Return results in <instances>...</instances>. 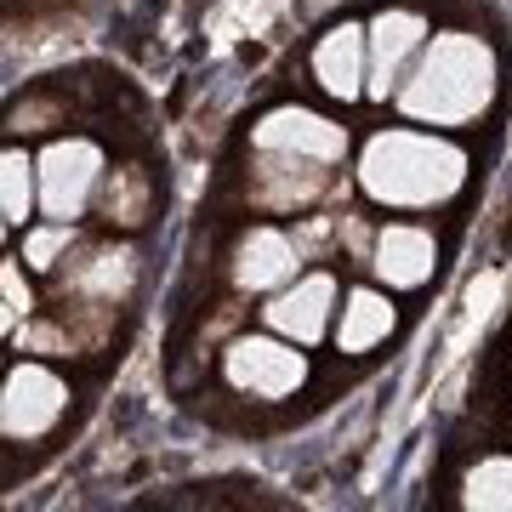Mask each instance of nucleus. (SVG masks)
Instances as JSON below:
<instances>
[{"label": "nucleus", "mask_w": 512, "mask_h": 512, "mask_svg": "<svg viewBox=\"0 0 512 512\" xmlns=\"http://www.w3.org/2000/svg\"><path fill=\"white\" fill-rule=\"evenodd\" d=\"M296 348L302 342L279 336V330L274 336H239L222 353V382L234 393H245V399H291L308 382V359Z\"/></svg>", "instance_id": "7ed1b4c3"}, {"label": "nucleus", "mask_w": 512, "mask_h": 512, "mask_svg": "<svg viewBox=\"0 0 512 512\" xmlns=\"http://www.w3.org/2000/svg\"><path fill=\"white\" fill-rule=\"evenodd\" d=\"M421 46H427V12L421 6H382L370 23V97H399Z\"/></svg>", "instance_id": "423d86ee"}, {"label": "nucleus", "mask_w": 512, "mask_h": 512, "mask_svg": "<svg viewBox=\"0 0 512 512\" xmlns=\"http://www.w3.org/2000/svg\"><path fill=\"white\" fill-rule=\"evenodd\" d=\"M461 507H512V456H484L461 484Z\"/></svg>", "instance_id": "4468645a"}, {"label": "nucleus", "mask_w": 512, "mask_h": 512, "mask_svg": "<svg viewBox=\"0 0 512 512\" xmlns=\"http://www.w3.org/2000/svg\"><path fill=\"white\" fill-rule=\"evenodd\" d=\"M97 183H103V148L92 137H69L40 154V211L52 222L86 217Z\"/></svg>", "instance_id": "39448f33"}, {"label": "nucleus", "mask_w": 512, "mask_h": 512, "mask_svg": "<svg viewBox=\"0 0 512 512\" xmlns=\"http://www.w3.org/2000/svg\"><path fill=\"white\" fill-rule=\"evenodd\" d=\"M40 183V165L23 154V148H6V160H0V194H6V228H23V222L35 217V194Z\"/></svg>", "instance_id": "ddd939ff"}, {"label": "nucleus", "mask_w": 512, "mask_h": 512, "mask_svg": "<svg viewBox=\"0 0 512 512\" xmlns=\"http://www.w3.org/2000/svg\"><path fill=\"white\" fill-rule=\"evenodd\" d=\"M296 268H302V251H296V239L274 222H256L245 228L234 245V285L239 291H279V285H291Z\"/></svg>", "instance_id": "9b49d317"}, {"label": "nucleus", "mask_w": 512, "mask_h": 512, "mask_svg": "<svg viewBox=\"0 0 512 512\" xmlns=\"http://www.w3.org/2000/svg\"><path fill=\"white\" fill-rule=\"evenodd\" d=\"M313 80H319V92L336 97V103L370 97V29H359V23L325 29L319 46H313Z\"/></svg>", "instance_id": "1a4fd4ad"}, {"label": "nucleus", "mask_w": 512, "mask_h": 512, "mask_svg": "<svg viewBox=\"0 0 512 512\" xmlns=\"http://www.w3.org/2000/svg\"><path fill=\"white\" fill-rule=\"evenodd\" d=\"M467 183V154L439 131L382 126L359 148V188L387 211H433Z\"/></svg>", "instance_id": "f03ea898"}, {"label": "nucleus", "mask_w": 512, "mask_h": 512, "mask_svg": "<svg viewBox=\"0 0 512 512\" xmlns=\"http://www.w3.org/2000/svg\"><path fill=\"white\" fill-rule=\"evenodd\" d=\"M393 319H399L393 296L370 291V285H353L348 302H342V319L330 325V342H336V353H370L393 336Z\"/></svg>", "instance_id": "f8f14e48"}, {"label": "nucleus", "mask_w": 512, "mask_h": 512, "mask_svg": "<svg viewBox=\"0 0 512 512\" xmlns=\"http://www.w3.org/2000/svg\"><path fill=\"white\" fill-rule=\"evenodd\" d=\"M0 285H6V330H18V319L35 313V296H29V279H23V256L0 262Z\"/></svg>", "instance_id": "2eb2a0df"}, {"label": "nucleus", "mask_w": 512, "mask_h": 512, "mask_svg": "<svg viewBox=\"0 0 512 512\" xmlns=\"http://www.w3.org/2000/svg\"><path fill=\"white\" fill-rule=\"evenodd\" d=\"M370 268H376L387 291H421L439 268V245L421 222H387L376 245H370Z\"/></svg>", "instance_id": "9d476101"}, {"label": "nucleus", "mask_w": 512, "mask_h": 512, "mask_svg": "<svg viewBox=\"0 0 512 512\" xmlns=\"http://www.w3.org/2000/svg\"><path fill=\"white\" fill-rule=\"evenodd\" d=\"M251 148H274V154H296V160L342 165L348 160V131L313 109H274L251 126Z\"/></svg>", "instance_id": "0eeeda50"}, {"label": "nucleus", "mask_w": 512, "mask_h": 512, "mask_svg": "<svg viewBox=\"0 0 512 512\" xmlns=\"http://www.w3.org/2000/svg\"><path fill=\"white\" fill-rule=\"evenodd\" d=\"M330 308H336V274H296L291 285H279L262 308V325L291 336L302 348H313L330 330Z\"/></svg>", "instance_id": "6e6552de"}, {"label": "nucleus", "mask_w": 512, "mask_h": 512, "mask_svg": "<svg viewBox=\"0 0 512 512\" xmlns=\"http://www.w3.org/2000/svg\"><path fill=\"white\" fill-rule=\"evenodd\" d=\"M69 416V382L40 359H18L6 370V393H0V427L12 444H35L57 433V421Z\"/></svg>", "instance_id": "20e7f679"}, {"label": "nucleus", "mask_w": 512, "mask_h": 512, "mask_svg": "<svg viewBox=\"0 0 512 512\" xmlns=\"http://www.w3.org/2000/svg\"><path fill=\"white\" fill-rule=\"evenodd\" d=\"M495 86H501V63H495L490 40L473 29H444L421 46L416 69L404 74L393 103L416 126L461 131L495 103Z\"/></svg>", "instance_id": "f257e3e1"}]
</instances>
